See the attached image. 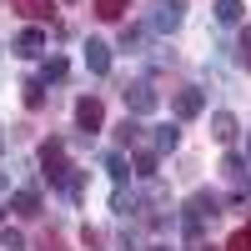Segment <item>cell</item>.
<instances>
[{
    "label": "cell",
    "instance_id": "obj_28",
    "mask_svg": "<svg viewBox=\"0 0 251 251\" xmlns=\"http://www.w3.org/2000/svg\"><path fill=\"white\" fill-rule=\"evenodd\" d=\"M146 251H171V246H166V241H151V246H146Z\"/></svg>",
    "mask_w": 251,
    "mask_h": 251
},
{
    "label": "cell",
    "instance_id": "obj_10",
    "mask_svg": "<svg viewBox=\"0 0 251 251\" xmlns=\"http://www.w3.org/2000/svg\"><path fill=\"white\" fill-rule=\"evenodd\" d=\"M10 211L15 216H40V186H20V191H10Z\"/></svg>",
    "mask_w": 251,
    "mask_h": 251
},
{
    "label": "cell",
    "instance_id": "obj_11",
    "mask_svg": "<svg viewBox=\"0 0 251 251\" xmlns=\"http://www.w3.org/2000/svg\"><path fill=\"white\" fill-rule=\"evenodd\" d=\"M176 146H181V126H176V121H166V126H156V131H151V151H156V156L176 151Z\"/></svg>",
    "mask_w": 251,
    "mask_h": 251
},
{
    "label": "cell",
    "instance_id": "obj_15",
    "mask_svg": "<svg viewBox=\"0 0 251 251\" xmlns=\"http://www.w3.org/2000/svg\"><path fill=\"white\" fill-rule=\"evenodd\" d=\"M116 141H121V146H136V141H141V121H136V116H126V121L116 126Z\"/></svg>",
    "mask_w": 251,
    "mask_h": 251
},
{
    "label": "cell",
    "instance_id": "obj_26",
    "mask_svg": "<svg viewBox=\"0 0 251 251\" xmlns=\"http://www.w3.org/2000/svg\"><path fill=\"white\" fill-rule=\"evenodd\" d=\"M80 241H86V246L96 251V246H100V241H106V236H100V231H96V226H86V231H80Z\"/></svg>",
    "mask_w": 251,
    "mask_h": 251
},
{
    "label": "cell",
    "instance_id": "obj_13",
    "mask_svg": "<svg viewBox=\"0 0 251 251\" xmlns=\"http://www.w3.org/2000/svg\"><path fill=\"white\" fill-rule=\"evenodd\" d=\"M10 5H15L20 15H30V20H50V15H55L50 0H10Z\"/></svg>",
    "mask_w": 251,
    "mask_h": 251
},
{
    "label": "cell",
    "instance_id": "obj_22",
    "mask_svg": "<svg viewBox=\"0 0 251 251\" xmlns=\"http://www.w3.org/2000/svg\"><path fill=\"white\" fill-rule=\"evenodd\" d=\"M141 40H146V30H141V25H126V30H121V50H136Z\"/></svg>",
    "mask_w": 251,
    "mask_h": 251
},
{
    "label": "cell",
    "instance_id": "obj_9",
    "mask_svg": "<svg viewBox=\"0 0 251 251\" xmlns=\"http://www.w3.org/2000/svg\"><path fill=\"white\" fill-rule=\"evenodd\" d=\"M86 71L91 75H111V46L106 40H86Z\"/></svg>",
    "mask_w": 251,
    "mask_h": 251
},
{
    "label": "cell",
    "instance_id": "obj_8",
    "mask_svg": "<svg viewBox=\"0 0 251 251\" xmlns=\"http://www.w3.org/2000/svg\"><path fill=\"white\" fill-rule=\"evenodd\" d=\"M171 111H176V121H191V116H201L206 111V91H176V100H171Z\"/></svg>",
    "mask_w": 251,
    "mask_h": 251
},
{
    "label": "cell",
    "instance_id": "obj_18",
    "mask_svg": "<svg viewBox=\"0 0 251 251\" xmlns=\"http://www.w3.org/2000/svg\"><path fill=\"white\" fill-rule=\"evenodd\" d=\"M96 15L100 20H121L126 15V0H96Z\"/></svg>",
    "mask_w": 251,
    "mask_h": 251
},
{
    "label": "cell",
    "instance_id": "obj_17",
    "mask_svg": "<svg viewBox=\"0 0 251 251\" xmlns=\"http://www.w3.org/2000/svg\"><path fill=\"white\" fill-rule=\"evenodd\" d=\"M236 66H241V71H251V25L236 35Z\"/></svg>",
    "mask_w": 251,
    "mask_h": 251
},
{
    "label": "cell",
    "instance_id": "obj_6",
    "mask_svg": "<svg viewBox=\"0 0 251 251\" xmlns=\"http://www.w3.org/2000/svg\"><path fill=\"white\" fill-rule=\"evenodd\" d=\"M181 20H186V5H181V0H161L156 15H151V30L171 35V30H181Z\"/></svg>",
    "mask_w": 251,
    "mask_h": 251
},
{
    "label": "cell",
    "instance_id": "obj_20",
    "mask_svg": "<svg viewBox=\"0 0 251 251\" xmlns=\"http://www.w3.org/2000/svg\"><path fill=\"white\" fill-rule=\"evenodd\" d=\"M0 251H25V236H20L15 226H5V231H0Z\"/></svg>",
    "mask_w": 251,
    "mask_h": 251
},
{
    "label": "cell",
    "instance_id": "obj_27",
    "mask_svg": "<svg viewBox=\"0 0 251 251\" xmlns=\"http://www.w3.org/2000/svg\"><path fill=\"white\" fill-rule=\"evenodd\" d=\"M40 251H66V246H60V241H50V236H46V241H40Z\"/></svg>",
    "mask_w": 251,
    "mask_h": 251
},
{
    "label": "cell",
    "instance_id": "obj_32",
    "mask_svg": "<svg viewBox=\"0 0 251 251\" xmlns=\"http://www.w3.org/2000/svg\"><path fill=\"white\" fill-rule=\"evenodd\" d=\"M66 5H75V0H66Z\"/></svg>",
    "mask_w": 251,
    "mask_h": 251
},
{
    "label": "cell",
    "instance_id": "obj_5",
    "mask_svg": "<svg viewBox=\"0 0 251 251\" xmlns=\"http://www.w3.org/2000/svg\"><path fill=\"white\" fill-rule=\"evenodd\" d=\"M221 176L231 181L236 201H251V171H246V161H241V156H226V161H221Z\"/></svg>",
    "mask_w": 251,
    "mask_h": 251
},
{
    "label": "cell",
    "instance_id": "obj_23",
    "mask_svg": "<svg viewBox=\"0 0 251 251\" xmlns=\"http://www.w3.org/2000/svg\"><path fill=\"white\" fill-rule=\"evenodd\" d=\"M226 251H251V221L241 226V231H236L231 241H226Z\"/></svg>",
    "mask_w": 251,
    "mask_h": 251
},
{
    "label": "cell",
    "instance_id": "obj_2",
    "mask_svg": "<svg viewBox=\"0 0 251 251\" xmlns=\"http://www.w3.org/2000/svg\"><path fill=\"white\" fill-rule=\"evenodd\" d=\"M121 96H126V111H131V116H151V111H156V100H161L151 80H126Z\"/></svg>",
    "mask_w": 251,
    "mask_h": 251
},
{
    "label": "cell",
    "instance_id": "obj_7",
    "mask_svg": "<svg viewBox=\"0 0 251 251\" xmlns=\"http://www.w3.org/2000/svg\"><path fill=\"white\" fill-rule=\"evenodd\" d=\"M10 50H15L20 60H35V55H46V30H40V25H30V30H20Z\"/></svg>",
    "mask_w": 251,
    "mask_h": 251
},
{
    "label": "cell",
    "instance_id": "obj_4",
    "mask_svg": "<svg viewBox=\"0 0 251 251\" xmlns=\"http://www.w3.org/2000/svg\"><path fill=\"white\" fill-rule=\"evenodd\" d=\"M75 126H80L86 136H96L100 126H106V106H100L96 96H80V100H75Z\"/></svg>",
    "mask_w": 251,
    "mask_h": 251
},
{
    "label": "cell",
    "instance_id": "obj_14",
    "mask_svg": "<svg viewBox=\"0 0 251 251\" xmlns=\"http://www.w3.org/2000/svg\"><path fill=\"white\" fill-rule=\"evenodd\" d=\"M241 15H246L241 0H216V20L221 25H241Z\"/></svg>",
    "mask_w": 251,
    "mask_h": 251
},
{
    "label": "cell",
    "instance_id": "obj_24",
    "mask_svg": "<svg viewBox=\"0 0 251 251\" xmlns=\"http://www.w3.org/2000/svg\"><path fill=\"white\" fill-rule=\"evenodd\" d=\"M136 176H156V151H141L136 156Z\"/></svg>",
    "mask_w": 251,
    "mask_h": 251
},
{
    "label": "cell",
    "instance_id": "obj_31",
    "mask_svg": "<svg viewBox=\"0 0 251 251\" xmlns=\"http://www.w3.org/2000/svg\"><path fill=\"white\" fill-rule=\"evenodd\" d=\"M0 151H5V136H0Z\"/></svg>",
    "mask_w": 251,
    "mask_h": 251
},
{
    "label": "cell",
    "instance_id": "obj_16",
    "mask_svg": "<svg viewBox=\"0 0 251 251\" xmlns=\"http://www.w3.org/2000/svg\"><path fill=\"white\" fill-rule=\"evenodd\" d=\"M20 91H25V106H30V111H40V106H46V80H25Z\"/></svg>",
    "mask_w": 251,
    "mask_h": 251
},
{
    "label": "cell",
    "instance_id": "obj_12",
    "mask_svg": "<svg viewBox=\"0 0 251 251\" xmlns=\"http://www.w3.org/2000/svg\"><path fill=\"white\" fill-rule=\"evenodd\" d=\"M211 136H216L221 146H231V141H236V116H231V111H216V116H211Z\"/></svg>",
    "mask_w": 251,
    "mask_h": 251
},
{
    "label": "cell",
    "instance_id": "obj_3",
    "mask_svg": "<svg viewBox=\"0 0 251 251\" xmlns=\"http://www.w3.org/2000/svg\"><path fill=\"white\" fill-rule=\"evenodd\" d=\"M40 166H46V181H66L75 166H66V141H46L40 146Z\"/></svg>",
    "mask_w": 251,
    "mask_h": 251
},
{
    "label": "cell",
    "instance_id": "obj_29",
    "mask_svg": "<svg viewBox=\"0 0 251 251\" xmlns=\"http://www.w3.org/2000/svg\"><path fill=\"white\" fill-rule=\"evenodd\" d=\"M0 191H10V181H5V176H0Z\"/></svg>",
    "mask_w": 251,
    "mask_h": 251
},
{
    "label": "cell",
    "instance_id": "obj_19",
    "mask_svg": "<svg viewBox=\"0 0 251 251\" xmlns=\"http://www.w3.org/2000/svg\"><path fill=\"white\" fill-rule=\"evenodd\" d=\"M66 71H71L66 60H60V55H50V60H46V71H40V80H66Z\"/></svg>",
    "mask_w": 251,
    "mask_h": 251
},
{
    "label": "cell",
    "instance_id": "obj_21",
    "mask_svg": "<svg viewBox=\"0 0 251 251\" xmlns=\"http://www.w3.org/2000/svg\"><path fill=\"white\" fill-rule=\"evenodd\" d=\"M111 206H116V211L126 216V211H136V196L126 191V186H116V196H111Z\"/></svg>",
    "mask_w": 251,
    "mask_h": 251
},
{
    "label": "cell",
    "instance_id": "obj_30",
    "mask_svg": "<svg viewBox=\"0 0 251 251\" xmlns=\"http://www.w3.org/2000/svg\"><path fill=\"white\" fill-rule=\"evenodd\" d=\"M246 156H251V136H246Z\"/></svg>",
    "mask_w": 251,
    "mask_h": 251
},
{
    "label": "cell",
    "instance_id": "obj_1",
    "mask_svg": "<svg viewBox=\"0 0 251 251\" xmlns=\"http://www.w3.org/2000/svg\"><path fill=\"white\" fill-rule=\"evenodd\" d=\"M216 216H221V196L216 191H191V201L181 206V236H186V246H196L201 231H206V221H216Z\"/></svg>",
    "mask_w": 251,
    "mask_h": 251
},
{
    "label": "cell",
    "instance_id": "obj_25",
    "mask_svg": "<svg viewBox=\"0 0 251 251\" xmlns=\"http://www.w3.org/2000/svg\"><path fill=\"white\" fill-rule=\"evenodd\" d=\"M106 171H111L116 181H126V176H131V166H126V156H106Z\"/></svg>",
    "mask_w": 251,
    "mask_h": 251
}]
</instances>
